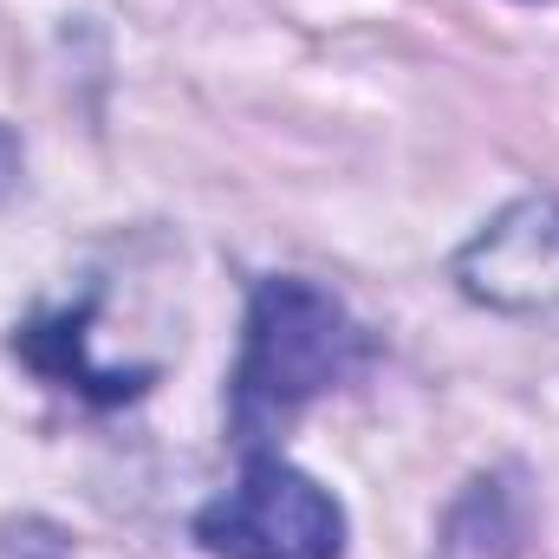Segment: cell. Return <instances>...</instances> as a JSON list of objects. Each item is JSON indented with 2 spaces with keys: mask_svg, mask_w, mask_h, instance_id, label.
I'll use <instances>...</instances> for the list:
<instances>
[{
  "mask_svg": "<svg viewBox=\"0 0 559 559\" xmlns=\"http://www.w3.org/2000/svg\"><path fill=\"white\" fill-rule=\"evenodd\" d=\"M195 547L209 559H338L345 514L312 475L254 455L248 475L195 514Z\"/></svg>",
  "mask_w": 559,
  "mask_h": 559,
  "instance_id": "cell-2",
  "label": "cell"
},
{
  "mask_svg": "<svg viewBox=\"0 0 559 559\" xmlns=\"http://www.w3.org/2000/svg\"><path fill=\"white\" fill-rule=\"evenodd\" d=\"M13 176H20V143H13V131H0V195L13 189Z\"/></svg>",
  "mask_w": 559,
  "mask_h": 559,
  "instance_id": "cell-4",
  "label": "cell"
},
{
  "mask_svg": "<svg viewBox=\"0 0 559 559\" xmlns=\"http://www.w3.org/2000/svg\"><path fill=\"white\" fill-rule=\"evenodd\" d=\"M468 299L495 312H534L559 319V202L527 195L508 215H495L455 261Z\"/></svg>",
  "mask_w": 559,
  "mask_h": 559,
  "instance_id": "cell-3",
  "label": "cell"
},
{
  "mask_svg": "<svg viewBox=\"0 0 559 559\" xmlns=\"http://www.w3.org/2000/svg\"><path fill=\"white\" fill-rule=\"evenodd\" d=\"M365 358V332L352 312L312 280H261L248 306V345L235 371V429L261 442L293 423L319 391L345 384Z\"/></svg>",
  "mask_w": 559,
  "mask_h": 559,
  "instance_id": "cell-1",
  "label": "cell"
}]
</instances>
